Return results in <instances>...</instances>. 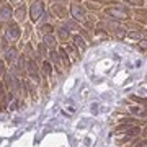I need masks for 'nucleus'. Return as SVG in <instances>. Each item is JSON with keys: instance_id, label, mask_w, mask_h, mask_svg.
Here are the masks:
<instances>
[{"instance_id": "18", "label": "nucleus", "mask_w": 147, "mask_h": 147, "mask_svg": "<svg viewBox=\"0 0 147 147\" xmlns=\"http://www.w3.org/2000/svg\"><path fill=\"white\" fill-rule=\"evenodd\" d=\"M5 74H7V70H5V64L0 61V79H3V77H5Z\"/></svg>"}, {"instance_id": "14", "label": "nucleus", "mask_w": 147, "mask_h": 147, "mask_svg": "<svg viewBox=\"0 0 147 147\" xmlns=\"http://www.w3.org/2000/svg\"><path fill=\"white\" fill-rule=\"evenodd\" d=\"M44 46L51 47V49H54L56 47V39H54L53 36H44V42H42Z\"/></svg>"}, {"instance_id": "19", "label": "nucleus", "mask_w": 147, "mask_h": 147, "mask_svg": "<svg viewBox=\"0 0 147 147\" xmlns=\"http://www.w3.org/2000/svg\"><path fill=\"white\" fill-rule=\"evenodd\" d=\"M53 31V26L51 25H44V26H41V33H51Z\"/></svg>"}, {"instance_id": "21", "label": "nucleus", "mask_w": 147, "mask_h": 147, "mask_svg": "<svg viewBox=\"0 0 147 147\" xmlns=\"http://www.w3.org/2000/svg\"><path fill=\"white\" fill-rule=\"evenodd\" d=\"M131 38H141V33H129Z\"/></svg>"}, {"instance_id": "7", "label": "nucleus", "mask_w": 147, "mask_h": 147, "mask_svg": "<svg viewBox=\"0 0 147 147\" xmlns=\"http://www.w3.org/2000/svg\"><path fill=\"white\" fill-rule=\"evenodd\" d=\"M18 59V49L16 47H10L5 51V62L7 64H15Z\"/></svg>"}, {"instance_id": "6", "label": "nucleus", "mask_w": 147, "mask_h": 147, "mask_svg": "<svg viewBox=\"0 0 147 147\" xmlns=\"http://www.w3.org/2000/svg\"><path fill=\"white\" fill-rule=\"evenodd\" d=\"M70 11H72V15L75 20H85V8L84 7H80L79 3H74L70 7Z\"/></svg>"}, {"instance_id": "2", "label": "nucleus", "mask_w": 147, "mask_h": 147, "mask_svg": "<svg viewBox=\"0 0 147 147\" xmlns=\"http://www.w3.org/2000/svg\"><path fill=\"white\" fill-rule=\"evenodd\" d=\"M106 15L113 16V18H118V20H126L129 18V10H127L126 7H115V8H106L105 10Z\"/></svg>"}, {"instance_id": "12", "label": "nucleus", "mask_w": 147, "mask_h": 147, "mask_svg": "<svg viewBox=\"0 0 147 147\" xmlns=\"http://www.w3.org/2000/svg\"><path fill=\"white\" fill-rule=\"evenodd\" d=\"M15 16H16V20H18V21L25 20V18H26V7H25V5L18 7V8H16V11H15Z\"/></svg>"}, {"instance_id": "13", "label": "nucleus", "mask_w": 147, "mask_h": 147, "mask_svg": "<svg viewBox=\"0 0 147 147\" xmlns=\"http://www.w3.org/2000/svg\"><path fill=\"white\" fill-rule=\"evenodd\" d=\"M53 13L57 16V18H65V15H67V13H65V8H64L62 5H54L53 7Z\"/></svg>"}, {"instance_id": "4", "label": "nucleus", "mask_w": 147, "mask_h": 147, "mask_svg": "<svg viewBox=\"0 0 147 147\" xmlns=\"http://www.w3.org/2000/svg\"><path fill=\"white\" fill-rule=\"evenodd\" d=\"M5 38L7 41H16L20 38V26L16 23H10L5 30Z\"/></svg>"}, {"instance_id": "23", "label": "nucleus", "mask_w": 147, "mask_h": 147, "mask_svg": "<svg viewBox=\"0 0 147 147\" xmlns=\"http://www.w3.org/2000/svg\"><path fill=\"white\" fill-rule=\"evenodd\" d=\"M98 2H110V0H98Z\"/></svg>"}, {"instance_id": "9", "label": "nucleus", "mask_w": 147, "mask_h": 147, "mask_svg": "<svg viewBox=\"0 0 147 147\" xmlns=\"http://www.w3.org/2000/svg\"><path fill=\"white\" fill-rule=\"evenodd\" d=\"M57 54H59V59H61V62H62V67L64 69H69L70 67V61H69V56L65 54V51H64L62 47L57 51Z\"/></svg>"}, {"instance_id": "20", "label": "nucleus", "mask_w": 147, "mask_h": 147, "mask_svg": "<svg viewBox=\"0 0 147 147\" xmlns=\"http://www.w3.org/2000/svg\"><path fill=\"white\" fill-rule=\"evenodd\" d=\"M56 5H64V3H67V0H53Z\"/></svg>"}, {"instance_id": "10", "label": "nucleus", "mask_w": 147, "mask_h": 147, "mask_svg": "<svg viewBox=\"0 0 147 147\" xmlns=\"http://www.w3.org/2000/svg\"><path fill=\"white\" fill-rule=\"evenodd\" d=\"M118 28H119V26H118L116 23H113V21H103V23H100V30H108V31L116 33Z\"/></svg>"}, {"instance_id": "3", "label": "nucleus", "mask_w": 147, "mask_h": 147, "mask_svg": "<svg viewBox=\"0 0 147 147\" xmlns=\"http://www.w3.org/2000/svg\"><path fill=\"white\" fill-rule=\"evenodd\" d=\"M30 10H31V20L38 21L42 16V13H44V2L42 0H34Z\"/></svg>"}, {"instance_id": "5", "label": "nucleus", "mask_w": 147, "mask_h": 147, "mask_svg": "<svg viewBox=\"0 0 147 147\" xmlns=\"http://www.w3.org/2000/svg\"><path fill=\"white\" fill-rule=\"evenodd\" d=\"M11 18V7L10 5H3L0 7V25L8 23Z\"/></svg>"}, {"instance_id": "22", "label": "nucleus", "mask_w": 147, "mask_h": 147, "mask_svg": "<svg viewBox=\"0 0 147 147\" xmlns=\"http://www.w3.org/2000/svg\"><path fill=\"white\" fill-rule=\"evenodd\" d=\"M11 3H21V0H11Z\"/></svg>"}, {"instance_id": "11", "label": "nucleus", "mask_w": 147, "mask_h": 147, "mask_svg": "<svg viewBox=\"0 0 147 147\" xmlns=\"http://www.w3.org/2000/svg\"><path fill=\"white\" fill-rule=\"evenodd\" d=\"M64 51H65V54H69V56L72 57V61H79V51L75 49V46H70V44H69Z\"/></svg>"}, {"instance_id": "16", "label": "nucleus", "mask_w": 147, "mask_h": 147, "mask_svg": "<svg viewBox=\"0 0 147 147\" xmlns=\"http://www.w3.org/2000/svg\"><path fill=\"white\" fill-rule=\"evenodd\" d=\"M74 42H75L80 49H85V47H87V46H85V42H84V39H82L79 34H75V36H74Z\"/></svg>"}, {"instance_id": "8", "label": "nucleus", "mask_w": 147, "mask_h": 147, "mask_svg": "<svg viewBox=\"0 0 147 147\" xmlns=\"http://www.w3.org/2000/svg\"><path fill=\"white\" fill-rule=\"evenodd\" d=\"M39 72L42 74V77H51V75H53V64L49 62V61H44V62L41 64Z\"/></svg>"}, {"instance_id": "1", "label": "nucleus", "mask_w": 147, "mask_h": 147, "mask_svg": "<svg viewBox=\"0 0 147 147\" xmlns=\"http://www.w3.org/2000/svg\"><path fill=\"white\" fill-rule=\"evenodd\" d=\"M26 74L30 75V80H31L34 85L41 84V72H39V67L34 59H30L26 62Z\"/></svg>"}, {"instance_id": "17", "label": "nucleus", "mask_w": 147, "mask_h": 147, "mask_svg": "<svg viewBox=\"0 0 147 147\" xmlns=\"http://www.w3.org/2000/svg\"><path fill=\"white\" fill-rule=\"evenodd\" d=\"M124 2H127V3H131V5H137V7H139V5H144V0H124Z\"/></svg>"}, {"instance_id": "15", "label": "nucleus", "mask_w": 147, "mask_h": 147, "mask_svg": "<svg viewBox=\"0 0 147 147\" xmlns=\"http://www.w3.org/2000/svg\"><path fill=\"white\" fill-rule=\"evenodd\" d=\"M59 38H61L62 41H67V39H69V31H67V28H59Z\"/></svg>"}]
</instances>
